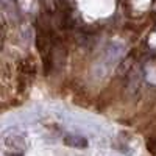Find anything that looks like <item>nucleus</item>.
I'll return each mask as SVG.
<instances>
[{"instance_id": "obj_1", "label": "nucleus", "mask_w": 156, "mask_h": 156, "mask_svg": "<svg viewBox=\"0 0 156 156\" xmlns=\"http://www.w3.org/2000/svg\"><path fill=\"white\" fill-rule=\"evenodd\" d=\"M25 139L17 134H8L3 139V151L5 156H23L25 154Z\"/></svg>"}, {"instance_id": "obj_2", "label": "nucleus", "mask_w": 156, "mask_h": 156, "mask_svg": "<svg viewBox=\"0 0 156 156\" xmlns=\"http://www.w3.org/2000/svg\"><path fill=\"white\" fill-rule=\"evenodd\" d=\"M64 144L69 147H75V148H86L89 145V142L81 136H66Z\"/></svg>"}]
</instances>
